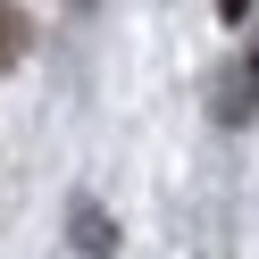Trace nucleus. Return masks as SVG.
Returning a JSON list of instances; mask_svg holds the SVG:
<instances>
[{"label":"nucleus","mask_w":259,"mask_h":259,"mask_svg":"<svg viewBox=\"0 0 259 259\" xmlns=\"http://www.w3.org/2000/svg\"><path fill=\"white\" fill-rule=\"evenodd\" d=\"M25 42H34L25 9H9V0H0V67H17V59H25Z\"/></svg>","instance_id":"1"},{"label":"nucleus","mask_w":259,"mask_h":259,"mask_svg":"<svg viewBox=\"0 0 259 259\" xmlns=\"http://www.w3.org/2000/svg\"><path fill=\"white\" fill-rule=\"evenodd\" d=\"M218 17H251V0H218Z\"/></svg>","instance_id":"2"}]
</instances>
